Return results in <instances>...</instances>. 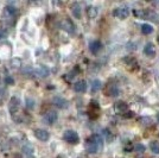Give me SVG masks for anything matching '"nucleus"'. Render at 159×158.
<instances>
[{"label":"nucleus","mask_w":159,"mask_h":158,"mask_svg":"<svg viewBox=\"0 0 159 158\" xmlns=\"http://www.w3.org/2000/svg\"><path fill=\"white\" fill-rule=\"evenodd\" d=\"M103 147V139L100 134H93L86 142V149L89 153H96L102 150Z\"/></svg>","instance_id":"obj_1"},{"label":"nucleus","mask_w":159,"mask_h":158,"mask_svg":"<svg viewBox=\"0 0 159 158\" xmlns=\"http://www.w3.org/2000/svg\"><path fill=\"white\" fill-rule=\"evenodd\" d=\"M63 139L66 140V143H69V144H77L80 140V137L79 134L76 133L75 131L73 130H68V131L64 132V134H63Z\"/></svg>","instance_id":"obj_2"},{"label":"nucleus","mask_w":159,"mask_h":158,"mask_svg":"<svg viewBox=\"0 0 159 158\" xmlns=\"http://www.w3.org/2000/svg\"><path fill=\"white\" fill-rule=\"evenodd\" d=\"M113 16L119 19H126L129 16V8L128 7H118L113 11Z\"/></svg>","instance_id":"obj_3"},{"label":"nucleus","mask_w":159,"mask_h":158,"mask_svg":"<svg viewBox=\"0 0 159 158\" xmlns=\"http://www.w3.org/2000/svg\"><path fill=\"white\" fill-rule=\"evenodd\" d=\"M58 118V114L56 111H48L45 114H44V117H43V120H44V123L48 124V125H52L56 123V120Z\"/></svg>","instance_id":"obj_4"},{"label":"nucleus","mask_w":159,"mask_h":158,"mask_svg":"<svg viewBox=\"0 0 159 158\" xmlns=\"http://www.w3.org/2000/svg\"><path fill=\"white\" fill-rule=\"evenodd\" d=\"M34 137L40 140V142H48L49 139H50V134H49V132L45 131V130H42V128H37L36 131H34Z\"/></svg>","instance_id":"obj_5"},{"label":"nucleus","mask_w":159,"mask_h":158,"mask_svg":"<svg viewBox=\"0 0 159 158\" xmlns=\"http://www.w3.org/2000/svg\"><path fill=\"white\" fill-rule=\"evenodd\" d=\"M144 53H145L147 57H150V58H152V57H154L156 56V46H154V44L153 43H147L145 45V48H144Z\"/></svg>","instance_id":"obj_6"},{"label":"nucleus","mask_w":159,"mask_h":158,"mask_svg":"<svg viewBox=\"0 0 159 158\" xmlns=\"http://www.w3.org/2000/svg\"><path fill=\"white\" fill-rule=\"evenodd\" d=\"M61 27H62L63 30H66V32H69V33H73L74 31H75V26H74V23L70 19L62 20V23H61Z\"/></svg>","instance_id":"obj_7"},{"label":"nucleus","mask_w":159,"mask_h":158,"mask_svg":"<svg viewBox=\"0 0 159 158\" xmlns=\"http://www.w3.org/2000/svg\"><path fill=\"white\" fill-rule=\"evenodd\" d=\"M101 49H102V44H101L100 40H94L89 44V50L93 55H98Z\"/></svg>","instance_id":"obj_8"},{"label":"nucleus","mask_w":159,"mask_h":158,"mask_svg":"<svg viewBox=\"0 0 159 158\" xmlns=\"http://www.w3.org/2000/svg\"><path fill=\"white\" fill-rule=\"evenodd\" d=\"M74 89L77 93H84L87 91V82L84 80H80L74 85Z\"/></svg>","instance_id":"obj_9"},{"label":"nucleus","mask_w":159,"mask_h":158,"mask_svg":"<svg viewBox=\"0 0 159 158\" xmlns=\"http://www.w3.org/2000/svg\"><path fill=\"white\" fill-rule=\"evenodd\" d=\"M17 8L13 6H6L5 8H4V12H2V14H4V17L5 18H13L14 16L17 14Z\"/></svg>","instance_id":"obj_10"},{"label":"nucleus","mask_w":159,"mask_h":158,"mask_svg":"<svg viewBox=\"0 0 159 158\" xmlns=\"http://www.w3.org/2000/svg\"><path fill=\"white\" fill-rule=\"evenodd\" d=\"M53 104L57 106L58 108H61V109L68 107V101H66V99H63V98H60V96L53 98Z\"/></svg>","instance_id":"obj_11"},{"label":"nucleus","mask_w":159,"mask_h":158,"mask_svg":"<svg viewBox=\"0 0 159 158\" xmlns=\"http://www.w3.org/2000/svg\"><path fill=\"white\" fill-rule=\"evenodd\" d=\"M115 111L118 113H124V112H128V106H127L126 102L124 101H119L115 104Z\"/></svg>","instance_id":"obj_12"},{"label":"nucleus","mask_w":159,"mask_h":158,"mask_svg":"<svg viewBox=\"0 0 159 158\" xmlns=\"http://www.w3.org/2000/svg\"><path fill=\"white\" fill-rule=\"evenodd\" d=\"M20 105V101L18 98H12L11 99V102H10V111H11V113H14L17 112V109H18V107H19Z\"/></svg>","instance_id":"obj_13"},{"label":"nucleus","mask_w":159,"mask_h":158,"mask_svg":"<svg viewBox=\"0 0 159 158\" xmlns=\"http://www.w3.org/2000/svg\"><path fill=\"white\" fill-rule=\"evenodd\" d=\"M36 72H37V75L39 77H47L48 75H49V69L44 66H39L36 69Z\"/></svg>","instance_id":"obj_14"},{"label":"nucleus","mask_w":159,"mask_h":158,"mask_svg":"<svg viewBox=\"0 0 159 158\" xmlns=\"http://www.w3.org/2000/svg\"><path fill=\"white\" fill-rule=\"evenodd\" d=\"M71 12H73V16L75 18H77L80 19L81 18V16H82V12H81V6H80L79 4H74L73 6H71Z\"/></svg>","instance_id":"obj_15"},{"label":"nucleus","mask_w":159,"mask_h":158,"mask_svg":"<svg viewBox=\"0 0 159 158\" xmlns=\"http://www.w3.org/2000/svg\"><path fill=\"white\" fill-rule=\"evenodd\" d=\"M101 87H102V82L100 80H94L93 82H92V93L99 92L100 89H101Z\"/></svg>","instance_id":"obj_16"},{"label":"nucleus","mask_w":159,"mask_h":158,"mask_svg":"<svg viewBox=\"0 0 159 158\" xmlns=\"http://www.w3.org/2000/svg\"><path fill=\"white\" fill-rule=\"evenodd\" d=\"M98 8L95 6H89L87 8V13H88V17L89 18H95L96 16H98Z\"/></svg>","instance_id":"obj_17"},{"label":"nucleus","mask_w":159,"mask_h":158,"mask_svg":"<svg viewBox=\"0 0 159 158\" xmlns=\"http://www.w3.org/2000/svg\"><path fill=\"white\" fill-rule=\"evenodd\" d=\"M150 149H151V151L153 153H156V155H159V142L158 140H153L150 143Z\"/></svg>","instance_id":"obj_18"},{"label":"nucleus","mask_w":159,"mask_h":158,"mask_svg":"<svg viewBox=\"0 0 159 158\" xmlns=\"http://www.w3.org/2000/svg\"><path fill=\"white\" fill-rule=\"evenodd\" d=\"M141 32L144 35H150L153 32V26L150 24H143L141 25Z\"/></svg>","instance_id":"obj_19"},{"label":"nucleus","mask_w":159,"mask_h":158,"mask_svg":"<svg viewBox=\"0 0 159 158\" xmlns=\"http://www.w3.org/2000/svg\"><path fill=\"white\" fill-rule=\"evenodd\" d=\"M107 94L108 95H111V96H116L118 94H119V89H118V87L115 86H111L108 89H107Z\"/></svg>","instance_id":"obj_20"},{"label":"nucleus","mask_w":159,"mask_h":158,"mask_svg":"<svg viewBox=\"0 0 159 158\" xmlns=\"http://www.w3.org/2000/svg\"><path fill=\"white\" fill-rule=\"evenodd\" d=\"M11 66L13 67V68H20V67H21V59L13 58L11 61Z\"/></svg>","instance_id":"obj_21"},{"label":"nucleus","mask_w":159,"mask_h":158,"mask_svg":"<svg viewBox=\"0 0 159 158\" xmlns=\"http://www.w3.org/2000/svg\"><path fill=\"white\" fill-rule=\"evenodd\" d=\"M134 149H135V151H137V152H140V153L145 152V150H146L145 145H143V144H137L135 146H134Z\"/></svg>","instance_id":"obj_22"},{"label":"nucleus","mask_w":159,"mask_h":158,"mask_svg":"<svg viewBox=\"0 0 159 158\" xmlns=\"http://www.w3.org/2000/svg\"><path fill=\"white\" fill-rule=\"evenodd\" d=\"M26 106H27V108H32L33 106H34V102H33V100L27 99L26 100Z\"/></svg>","instance_id":"obj_23"},{"label":"nucleus","mask_w":159,"mask_h":158,"mask_svg":"<svg viewBox=\"0 0 159 158\" xmlns=\"http://www.w3.org/2000/svg\"><path fill=\"white\" fill-rule=\"evenodd\" d=\"M5 81H6L7 85H13L14 83V80L12 79V77H10V76H7L6 79H5Z\"/></svg>","instance_id":"obj_24"},{"label":"nucleus","mask_w":159,"mask_h":158,"mask_svg":"<svg viewBox=\"0 0 159 158\" xmlns=\"http://www.w3.org/2000/svg\"><path fill=\"white\" fill-rule=\"evenodd\" d=\"M5 37H6V31L0 30V40H2V38H5Z\"/></svg>","instance_id":"obj_25"},{"label":"nucleus","mask_w":159,"mask_h":158,"mask_svg":"<svg viewBox=\"0 0 159 158\" xmlns=\"http://www.w3.org/2000/svg\"><path fill=\"white\" fill-rule=\"evenodd\" d=\"M153 1H154L156 5H159V0H153Z\"/></svg>","instance_id":"obj_26"},{"label":"nucleus","mask_w":159,"mask_h":158,"mask_svg":"<svg viewBox=\"0 0 159 158\" xmlns=\"http://www.w3.org/2000/svg\"><path fill=\"white\" fill-rule=\"evenodd\" d=\"M157 120H158V123H159V113L157 114Z\"/></svg>","instance_id":"obj_27"},{"label":"nucleus","mask_w":159,"mask_h":158,"mask_svg":"<svg viewBox=\"0 0 159 158\" xmlns=\"http://www.w3.org/2000/svg\"><path fill=\"white\" fill-rule=\"evenodd\" d=\"M57 158H61V157H57Z\"/></svg>","instance_id":"obj_28"}]
</instances>
